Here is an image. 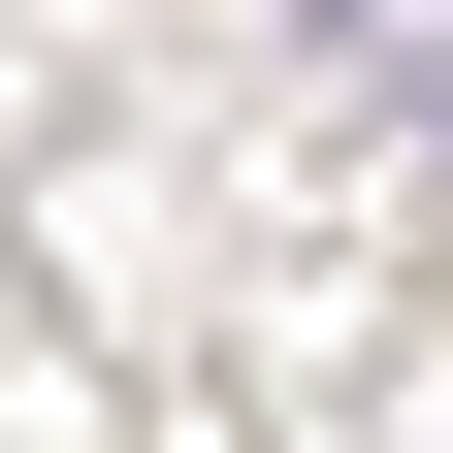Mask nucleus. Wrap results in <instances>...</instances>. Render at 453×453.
<instances>
[{
    "label": "nucleus",
    "instance_id": "nucleus-1",
    "mask_svg": "<svg viewBox=\"0 0 453 453\" xmlns=\"http://www.w3.org/2000/svg\"><path fill=\"white\" fill-rule=\"evenodd\" d=\"M324 33H421V0H324Z\"/></svg>",
    "mask_w": 453,
    "mask_h": 453
},
{
    "label": "nucleus",
    "instance_id": "nucleus-2",
    "mask_svg": "<svg viewBox=\"0 0 453 453\" xmlns=\"http://www.w3.org/2000/svg\"><path fill=\"white\" fill-rule=\"evenodd\" d=\"M421 130H453V65H421Z\"/></svg>",
    "mask_w": 453,
    "mask_h": 453
}]
</instances>
